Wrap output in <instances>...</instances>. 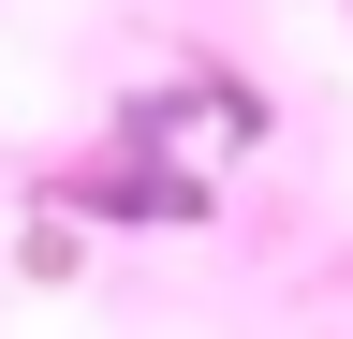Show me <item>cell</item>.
Here are the masks:
<instances>
[{
  "mask_svg": "<svg viewBox=\"0 0 353 339\" xmlns=\"http://www.w3.org/2000/svg\"><path fill=\"white\" fill-rule=\"evenodd\" d=\"M88 206H132V222H206V177H148V162H88Z\"/></svg>",
  "mask_w": 353,
  "mask_h": 339,
  "instance_id": "6da1fadb",
  "label": "cell"
}]
</instances>
